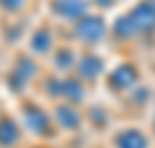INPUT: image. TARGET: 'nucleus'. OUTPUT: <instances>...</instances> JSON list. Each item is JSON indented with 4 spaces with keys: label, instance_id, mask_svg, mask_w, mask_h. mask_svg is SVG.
Returning a JSON list of instances; mask_svg holds the SVG:
<instances>
[{
    "label": "nucleus",
    "instance_id": "f257e3e1",
    "mask_svg": "<svg viewBox=\"0 0 155 148\" xmlns=\"http://www.w3.org/2000/svg\"><path fill=\"white\" fill-rule=\"evenodd\" d=\"M153 30H155V0H141L125 16H120V21L114 26V35H118V39H134Z\"/></svg>",
    "mask_w": 155,
    "mask_h": 148
},
{
    "label": "nucleus",
    "instance_id": "f03ea898",
    "mask_svg": "<svg viewBox=\"0 0 155 148\" xmlns=\"http://www.w3.org/2000/svg\"><path fill=\"white\" fill-rule=\"evenodd\" d=\"M74 30H77L79 39L86 42V44H100L107 35V26L100 16H93V14H84L81 19L74 21Z\"/></svg>",
    "mask_w": 155,
    "mask_h": 148
},
{
    "label": "nucleus",
    "instance_id": "7ed1b4c3",
    "mask_svg": "<svg viewBox=\"0 0 155 148\" xmlns=\"http://www.w3.org/2000/svg\"><path fill=\"white\" fill-rule=\"evenodd\" d=\"M23 120H26V127L37 136H46L53 127L51 118L46 116V111L35 107V104H28L26 109H23Z\"/></svg>",
    "mask_w": 155,
    "mask_h": 148
},
{
    "label": "nucleus",
    "instance_id": "20e7f679",
    "mask_svg": "<svg viewBox=\"0 0 155 148\" xmlns=\"http://www.w3.org/2000/svg\"><path fill=\"white\" fill-rule=\"evenodd\" d=\"M114 148H150V139L139 127H123L114 134Z\"/></svg>",
    "mask_w": 155,
    "mask_h": 148
},
{
    "label": "nucleus",
    "instance_id": "39448f33",
    "mask_svg": "<svg viewBox=\"0 0 155 148\" xmlns=\"http://www.w3.org/2000/svg\"><path fill=\"white\" fill-rule=\"evenodd\" d=\"M77 72L81 81H95L104 74V60L95 53H86L84 58L77 60Z\"/></svg>",
    "mask_w": 155,
    "mask_h": 148
},
{
    "label": "nucleus",
    "instance_id": "423d86ee",
    "mask_svg": "<svg viewBox=\"0 0 155 148\" xmlns=\"http://www.w3.org/2000/svg\"><path fill=\"white\" fill-rule=\"evenodd\" d=\"M21 141V125L12 118H0V148H12Z\"/></svg>",
    "mask_w": 155,
    "mask_h": 148
},
{
    "label": "nucleus",
    "instance_id": "0eeeda50",
    "mask_svg": "<svg viewBox=\"0 0 155 148\" xmlns=\"http://www.w3.org/2000/svg\"><path fill=\"white\" fill-rule=\"evenodd\" d=\"M56 120L60 125H65V130H77L81 123H84V113L77 111L72 104H63L56 109Z\"/></svg>",
    "mask_w": 155,
    "mask_h": 148
},
{
    "label": "nucleus",
    "instance_id": "6e6552de",
    "mask_svg": "<svg viewBox=\"0 0 155 148\" xmlns=\"http://www.w3.org/2000/svg\"><path fill=\"white\" fill-rule=\"evenodd\" d=\"M0 5H2V9H7V12H19L21 7L26 5V0H0Z\"/></svg>",
    "mask_w": 155,
    "mask_h": 148
}]
</instances>
